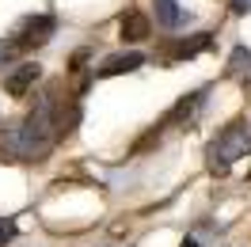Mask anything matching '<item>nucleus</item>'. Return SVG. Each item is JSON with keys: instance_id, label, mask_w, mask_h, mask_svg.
<instances>
[{"instance_id": "10", "label": "nucleus", "mask_w": 251, "mask_h": 247, "mask_svg": "<svg viewBox=\"0 0 251 247\" xmlns=\"http://www.w3.org/2000/svg\"><path fill=\"white\" fill-rule=\"evenodd\" d=\"M202 95H205V92H194V95H187V99H183V103H179V107L172 110V122H179V118H190L194 110L202 107Z\"/></svg>"}, {"instance_id": "12", "label": "nucleus", "mask_w": 251, "mask_h": 247, "mask_svg": "<svg viewBox=\"0 0 251 247\" xmlns=\"http://www.w3.org/2000/svg\"><path fill=\"white\" fill-rule=\"evenodd\" d=\"M183 247H198V244H194V240H183Z\"/></svg>"}, {"instance_id": "1", "label": "nucleus", "mask_w": 251, "mask_h": 247, "mask_svg": "<svg viewBox=\"0 0 251 247\" xmlns=\"http://www.w3.org/2000/svg\"><path fill=\"white\" fill-rule=\"evenodd\" d=\"M53 133H57V125H53V103L42 99V103L23 118V125H16V129L8 133V152L23 156V160H34V156H42L50 148Z\"/></svg>"}, {"instance_id": "9", "label": "nucleus", "mask_w": 251, "mask_h": 247, "mask_svg": "<svg viewBox=\"0 0 251 247\" xmlns=\"http://www.w3.org/2000/svg\"><path fill=\"white\" fill-rule=\"evenodd\" d=\"M205 46H209V34H194L190 42H179V46H175V57H194V53H202Z\"/></svg>"}, {"instance_id": "8", "label": "nucleus", "mask_w": 251, "mask_h": 247, "mask_svg": "<svg viewBox=\"0 0 251 247\" xmlns=\"http://www.w3.org/2000/svg\"><path fill=\"white\" fill-rule=\"evenodd\" d=\"M228 69H232V76H240L244 84H251V49L236 46L232 57H228Z\"/></svg>"}, {"instance_id": "11", "label": "nucleus", "mask_w": 251, "mask_h": 247, "mask_svg": "<svg viewBox=\"0 0 251 247\" xmlns=\"http://www.w3.org/2000/svg\"><path fill=\"white\" fill-rule=\"evenodd\" d=\"M12 240H16V224L12 221H0V247L12 244Z\"/></svg>"}, {"instance_id": "2", "label": "nucleus", "mask_w": 251, "mask_h": 247, "mask_svg": "<svg viewBox=\"0 0 251 247\" xmlns=\"http://www.w3.org/2000/svg\"><path fill=\"white\" fill-rule=\"evenodd\" d=\"M248 148H251L248 125H228V129L209 145V171H213V175H225V171L232 168V160L248 156Z\"/></svg>"}, {"instance_id": "3", "label": "nucleus", "mask_w": 251, "mask_h": 247, "mask_svg": "<svg viewBox=\"0 0 251 247\" xmlns=\"http://www.w3.org/2000/svg\"><path fill=\"white\" fill-rule=\"evenodd\" d=\"M50 34H53V19L31 16L19 23V46H42V42H50Z\"/></svg>"}, {"instance_id": "5", "label": "nucleus", "mask_w": 251, "mask_h": 247, "mask_svg": "<svg viewBox=\"0 0 251 247\" xmlns=\"http://www.w3.org/2000/svg\"><path fill=\"white\" fill-rule=\"evenodd\" d=\"M34 80H38V65H19L16 73L4 80V92L8 95H27L34 88Z\"/></svg>"}, {"instance_id": "4", "label": "nucleus", "mask_w": 251, "mask_h": 247, "mask_svg": "<svg viewBox=\"0 0 251 247\" xmlns=\"http://www.w3.org/2000/svg\"><path fill=\"white\" fill-rule=\"evenodd\" d=\"M141 65H145V53H137V49H129V53H114V57H107V61H103L99 76H118V73H133V69H141Z\"/></svg>"}, {"instance_id": "6", "label": "nucleus", "mask_w": 251, "mask_h": 247, "mask_svg": "<svg viewBox=\"0 0 251 247\" xmlns=\"http://www.w3.org/2000/svg\"><path fill=\"white\" fill-rule=\"evenodd\" d=\"M122 38H126V42H141V38H149V19H145L141 12L122 16Z\"/></svg>"}, {"instance_id": "7", "label": "nucleus", "mask_w": 251, "mask_h": 247, "mask_svg": "<svg viewBox=\"0 0 251 247\" xmlns=\"http://www.w3.org/2000/svg\"><path fill=\"white\" fill-rule=\"evenodd\" d=\"M156 19L164 23V27H183L187 12L179 8V0H156Z\"/></svg>"}]
</instances>
